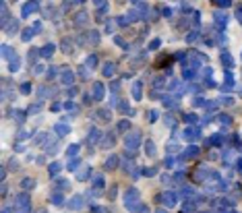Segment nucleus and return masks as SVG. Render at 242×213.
Returning a JSON list of instances; mask_svg holds the SVG:
<instances>
[{
    "label": "nucleus",
    "mask_w": 242,
    "mask_h": 213,
    "mask_svg": "<svg viewBox=\"0 0 242 213\" xmlns=\"http://www.w3.org/2000/svg\"><path fill=\"white\" fill-rule=\"evenodd\" d=\"M77 149H79L77 145H75V147H71V149H68V155H75V153H77Z\"/></svg>",
    "instance_id": "obj_31"
},
{
    "label": "nucleus",
    "mask_w": 242,
    "mask_h": 213,
    "mask_svg": "<svg viewBox=\"0 0 242 213\" xmlns=\"http://www.w3.org/2000/svg\"><path fill=\"white\" fill-rule=\"evenodd\" d=\"M161 201L166 203L168 207H174V205H176V197H174V194H172V192H166V194H163V197H161Z\"/></svg>",
    "instance_id": "obj_3"
},
{
    "label": "nucleus",
    "mask_w": 242,
    "mask_h": 213,
    "mask_svg": "<svg viewBox=\"0 0 242 213\" xmlns=\"http://www.w3.org/2000/svg\"><path fill=\"white\" fill-rule=\"evenodd\" d=\"M17 68H19V60H17V54H15L11 60V70H17Z\"/></svg>",
    "instance_id": "obj_18"
},
{
    "label": "nucleus",
    "mask_w": 242,
    "mask_h": 213,
    "mask_svg": "<svg viewBox=\"0 0 242 213\" xmlns=\"http://www.w3.org/2000/svg\"><path fill=\"white\" fill-rule=\"evenodd\" d=\"M120 110H122L124 114H128V112H131V114H133V110H131V108H128V105H126L124 101H122V103H120Z\"/></svg>",
    "instance_id": "obj_21"
},
{
    "label": "nucleus",
    "mask_w": 242,
    "mask_h": 213,
    "mask_svg": "<svg viewBox=\"0 0 242 213\" xmlns=\"http://www.w3.org/2000/svg\"><path fill=\"white\" fill-rule=\"evenodd\" d=\"M93 2H95V4H101V6H106V4H103V0H93Z\"/></svg>",
    "instance_id": "obj_35"
},
{
    "label": "nucleus",
    "mask_w": 242,
    "mask_h": 213,
    "mask_svg": "<svg viewBox=\"0 0 242 213\" xmlns=\"http://www.w3.org/2000/svg\"><path fill=\"white\" fill-rule=\"evenodd\" d=\"M68 207L71 209H81L83 207V199L81 197H73L71 201H68Z\"/></svg>",
    "instance_id": "obj_4"
},
{
    "label": "nucleus",
    "mask_w": 242,
    "mask_h": 213,
    "mask_svg": "<svg viewBox=\"0 0 242 213\" xmlns=\"http://www.w3.org/2000/svg\"><path fill=\"white\" fill-rule=\"evenodd\" d=\"M195 155H199V147H188L186 151H184V159H191Z\"/></svg>",
    "instance_id": "obj_6"
},
{
    "label": "nucleus",
    "mask_w": 242,
    "mask_h": 213,
    "mask_svg": "<svg viewBox=\"0 0 242 213\" xmlns=\"http://www.w3.org/2000/svg\"><path fill=\"white\" fill-rule=\"evenodd\" d=\"M93 97H97V99H101V97H103V85L101 83L93 85Z\"/></svg>",
    "instance_id": "obj_5"
},
{
    "label": "nucleus",
    "mask_w": 242,
    "mask_h": 213,
    "mask_svg": "<svg viewBox=\"0 0 242 213\" xmlns=\"http://www.w3.org/2000/svg\"><path fill=\"white\" fill-rule=\"evenodd\" d=\"M184 120H186V122H195V120H197V116H193V114H191V116H186Z\"/></svg>",
    "instance_id": "obj_33"
},
{
    "label": "nucleus",
    "mask_w": 242,
    "mask_h": 213,
    "mask_svg": "<svg viewBox=\"0 0 242 213\" xmlns=\"http://www.w3.org/2000/svg\"><path fill=\"white\" fill-rule=\"evenodd\" d=\"M116 166H118V155H110V159L106 162V168L112 170V168H116Z\"/></svg>",
    "instance_id": "obj_8"
},
{
    "label": "nucleus",
    "mask_w": 242,
    "mask_h": 213,
    "mask_svg": "<svg viewBox=\"0 0 242 213\" xmlns=\"http://www.w3.org/2000/svg\"><path fill=\"white\" fill-rule=\"evenodd\" d=\"M145 151L149 153V155H155V145L151 143V141H147V145H145Z\"/></svg>",
    "instance_id": "obj_14"
},
{
    "label": "nucleus",
    "mask_w": 242,
    "mask_h": 213,
    "mask_svg": "<svg viewBox=\"0 0 242 213\" xmlns=\"http://www.w3.org/2000/svg\"><path fill=\"white\" fill-rule=\"evenodd\" d=\"M95 64H97V58H95V56H89V58H87V66H89V68H95Z\"/></svg>",
    "instance_id": "obj_16"
},
{
    "label": "nucleus",
    "mask_w": 242,
    "mask_h": 213,
    "mask_svg": "<svg viewBox=\"0 0 242 213\" xmlns=\"http://www.w3.org/2000/svg\"><path fill=\"white\" fill-rule=\"evenodd\" d=\"M87 176H89V168H83V172L79 170V174H77V178H79V180H87Z\"/></svg>",
    "instance_id": "obj_12"
},
{
    "label": "nucleus",
    "mask_w": 242,
    "mask_h": 213,
    "mask_svg": "<svg viewBox=\"0 0 242 213\" xmlns=\"http://www.w3.org/2000/svg\"><path fill=\"white\" fill-rule=\"evenodd\" d=\"M37 11V2L35 0H29L27 4H25V8H23V17H29L31 13H35Z\"/></svg>",
    "instance_id": "obj_2"
},
{
    "label": "nucleus",
    "mask_w": 242,
    "mask_h": 213,
    "mask_svg": "<svg viewBox=\"0 0 242 213\" xmlns=\"http://www.w3.org/2000/svg\"><path fill=\"white\" fill-rule=\"evenodd\" d=\"M139 139H141V135L139 132H131V135H126V139H124V145H126V149H137V145H139Z\"/></svg>",
    "instance_id": "obj_1"
},
{
    "label": "nucleus",
    "mask_w": 242,
    "mask_h": 213,
    "mask_svg": "<svg viewBox=\"0 0 242 213\" xmlns=\"http://www.w3.org/2000/svg\"><path fill=\"white\" fill-rule=\"evenodd\" d=\"M155 174V168H147L145 170V176H153Z\"/></svg>",
    "instance_id": "obj_29"
},
{
    "label": "nucleus",
    "mask_w": 242,
    "mask_h": 213,
    "mask_svg": "<svg viewBox=\"0 0 242 213\" xmlns=\"http://www.w3.org/2000/svg\"><path fill=\"white\" fill-rule=\"evenodd\" d=\"M223 64H230V66H232V56H228V54L223 56Z\"/></svg>",
    "instance_id": "obj_28"
},
{
    "label": "nucleus",
    "mask_w": 242,
    "mask_h": 213,
    "mask_svg": "<svg viewBox=\"0 0 242 213\" xmlns=\"http://www.w3.org/2000/svg\"><path fill=\"white\" fill-rule=\"evenodd\" d=\"M161 15H166V17H170V8H168V6H163V8H161Z\"/></svg>",
    "instance_id": "obj_30"
},
{
    "label": "nucleus",
    "mask_w": 242,
    "mask_h": 213,
    "mask_svg": "<svg viewBox=\"0 0 242 213\" xmlns=\"http://www.w3.org/2000/svg\"><path fill=\"white\" fill-rule=\"evenodd\" d=\"M157 213H166V211H163V209H159V211H157Z\"/></svg>",
    "instance_id": "obj_36"
},
{
    "label": "nucleus",
    "mask_w": 242,
    "mask_h": 213,
    "mask_svg": "<svg viewBox=\"0 0 242 213\" xmlns=\"http://www.w3.org/2000/svg\"><path fill=\"white\" fill-rule=\"evenodd\" d=\"M77 2H85V0H77Z\"/></svg>",
    "instance_id": "obj_37"
},
{
    "label": "nucleus",
    "mask_w": 242,
    "mask_h": 213,
    "mask_svg": "<svg viewBox=\"0 0 242 213\" xmlns=\"http://www.w3.org/2000/svg\"><path fill=\"white\" fill-rule=\"evenodd\" d=\"M35 56H37V52H35V50H31V52H29V58H31V60H35Z\"/></svg>",
    "instance_id": "obj_34"
},
{
    "label": "nucleus",
    "mask_w": 242,
    "mask_h": 213,
    "mask_svg": "<svg viewBox=\"0 0 242 213\" xmlns=\"http://www.w3.org/2000/svg\"><path fill=\"white\" fill-rule=\"evenodd\" d=\"M50 172H52V174L60 172V164H52V166H50Z\"/></svg>",
    "instance_id": "obj_20"
},
{
    "label": "nucleus",
    "mask_w": 242,
    "mask_h": 213,
    "mask_svg": "<svg viewBox=\"0 0 242 213\" xmlns=\"http://www.w3.org/2000/svg\"><path fill=\"white\" fill-rule=\"evenodd\" d=\"M52 54H54V46H52V43H48V46L41 48V56H44V58H48V56H52Z\"/></svg>",
    "instance_id": "obj_7"
},
{
    "label": "nucleus",
    "mask_w": 242,
    "mask_h": 213,
    "mask_svg": "<svg viewBox=\"0 0 242 213\" xmlns=\"http://www.w3.org/2000/svg\"><path fill=\"white\" fill-rule=\"evenodd\" d=\"M112 73H114V64H106V66H103V75H106V77H114Z\"/></svg>",
    "instance_id": "obj_13"
},
{
    "label": "nucleus",
    "mask_w": 242,
    "mask_h": 213,
    "mask_svg": "<svg viewBox=\"0 0 242 213\" xmlns=\"http://www.w3.org/2000/svg\"><path fill=\"white\" fill-rule=\"evenodd\" d=\"M89 139H91V143H95V139H99V132H95V130H93L91 135H89Z\"/></svg>",
    "instance_id": "obj_24"
},
{
    "label": "nucleus",
    "mask_w": 242,
    "mask_h": 213,
    "mask_svg": "<svg viewBox=\"0 0 242 213\" xmlns=\"http://www.w3.org/2000/svg\"><path fill=\"white\" fill-rule=\"evenodd\" d=\"M118 128H120V130H126V128H128V122H126V120H122V122L118 124Z\"/></svg>",
    "instance_id": "obj_26"
},
{
    "label": "nucleus",
    "mask_w": 242,
    "mask_h": 213,
    "mask_svg": "<svg viewBox=\"0 0 242 213\" xmlns=\"http://www.w3.org/2000/svg\"><path fill=\"white\" fill-rule=\"evenodd\" d=\"M87 37L91 39V43H97V41H99V33H97V31H89Z\"/></svg>",
    "instance_id": "obj_11"
},
{
    "label": "nucleus",
    "mask_w": 242,
    "mask_h": 213,
    "mask_svg": "<svg viewBox=\"0 0 242 213\" xmlns=\"http://www.w3.org/2000/svg\"><path fill=\"white\" fill-rule=\"evenodd\" d=\"M93 184L101 188V186H103V178H101V176H95V180H93Z\"/></svg>",
    "instance_id": "obj_19"
},
{
    "label": "nucleus",
    "mask_w": 242,
    "mask_h": 213,
    "mask_svg": "<svg viewBox=\"0 0 242 213\" xmlns=\"http://www.w3.org/2000/svg\"><path fill=\"white\" fill-rule=\"evenodd\" d=\"M41 31V23H33V33H39Z\"/></svg>",
    "instance_id": "obj_25"
},
{
    "label": "nucleus",
    "mask_w": 242,
    "mask_h": 213,
    "mask_svg": "<svg viewBox=\"0 0 242 213\" xmlns=\"http://www.w3.org/2000/svg\"><path fill=\"white\" fill-rule=\"evenodd\" d=\"M56 132H58V135H66V132H68V126H66V124H58V126H56Z\"/></svg>",
    "instance_id": "obj_15"
},
{
    "label": "nucleus",
    "mask_w": 242,
    "mask_h": 213,
    "mask_svg": "<svg viewBox=\"0 0 242 213\" xmlns=\"http://www.w3.org/2000/svg\"><path fill=\"white\" fill-rule=\"evenodd\" d=\"M133 95H135V99H141V83H135V87H133Z\"/></svg>",
    "instance_id": "obj_10"
},
{
    "label": "nucleus",
    "mask_w": 242,
    "mask_h": 213,
    "mask_svg": "<svg viewBox=\"0 0 242 213\" xmlns=\"http://www.w3.org/2000/svg\"><path fill=\"white\" fill-rule=\"evenodd\" d=\"M52 201H54V203H60V201H62V197H60V194H54V197H52Z\"/></svg>",
    "instance_id": "obj_32"
},
{
    "label": "nucleus",
    "mask_w": 242,
    "mask_h": 213,
    "mask_svg": "<svg viewBox=\"0 0 242 213\" xmlns=\"http://www.w3.org/2000/svg\"><path fill=\"white\" fill-rule=\"evenodd\" d=\"M21 186H23V188H33V186H35V182L27 178V180H23V184H21Z\"/></svg>",
    "instance_id": "obj_17"
},
{
    "label": "nucleus",
    "mask_w": 242,
    "mask_h": 213,
    "mask_svg": "<svg viewBox=\"0 0 242 213\" xmlns=\"http://www.w3.org/2000/svg\"><path fill=\"white\" fill-rule=\"evenodd\" d=\"M149 48H151V50H157V48H159V39H153V41L149 43Z\"/></svg>",
    "instance_id": "obj_22"
},
{
    "label": "nucleus",
    "mask_w": 242,
    "mask_h": 213,
    "mask_svg": "<svg viewBox=\"0 0 242 213\" xmlns=\"http://www.w3.org/2000/svg\"><path fill=\"white\" fill-rule=\"evenodd\" d=\"M31 35H33V31H25V33H23V39H25V41L31 39Z\"/></svg>",
    "instance_id": "obj_27"
},
{
    "label": "nucleus",
    "mask_w": 242,
    "mask_h": 213,
    "mask_svg": "<svg viewBox=\"0 0 242 213\" xmlns=\"http://www.w3.org/2000/svg\"><path fill=\"white\" fill-rule=\"evenodd\" d=\"M62 83H66V85L73 83V73H71V70H64V73H62Z\"/></svg>",
    "instance_id": "obj_9"
},
{
    "label": "nucleus",
    "mask_w": 242,
    "mask_h": 213,
    "mask_svg": "<svg viewBox=\"0 0 242 213\" xmlns=\"http://www.w3.org/2000/svg\"><path fill=\"white\" fill-rule=\"evenodd\" d=\"M29 89H31L29 83H23V85H21V91H23V93H29Z\"/></svg>",
    "instance_id": "obj_23"
}]
</instances>
